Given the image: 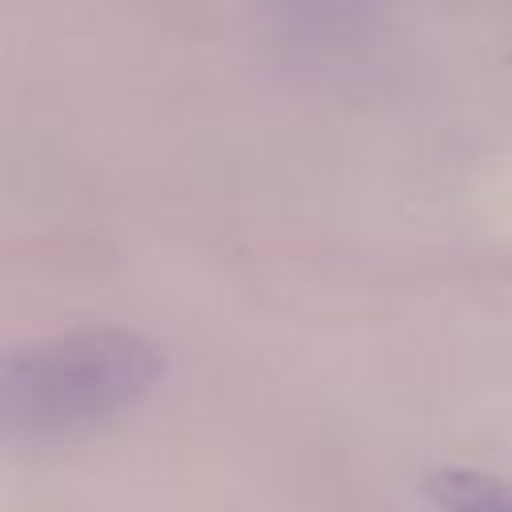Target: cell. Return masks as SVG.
<instances>
[{
    "label": "cell",
    "mask_w": 512,
    "mask_h": 512,
    "mask_svg": "<svg viewBox=\"0 0 512 512\" xmlns=\"http://www.w3.org/2000/svg\"><path fill=\"white\" fill-rule=\"evenodd\" d=\"M164 376L156 340L128 328H84L12 352L0 368V412L12 436L88 432L152 392Z\"/></svg>",
    "instance_id": "obj_1"
},
{
    "label": "cell",
    "mask_w": 512,
    "mask_h": 512,
    "mask_svg": "<svg viewBox=\"0 0 512 512\" xmlns=\"http://www.w3.org/2000/svg\"><path fill=\"white\" fill-rule=\"evenodd\" d=\"M440 512H512V480L480 468H440L424 480Z\"/></svg>",
    "instance_id": "obj_2"
}]
</instances>
